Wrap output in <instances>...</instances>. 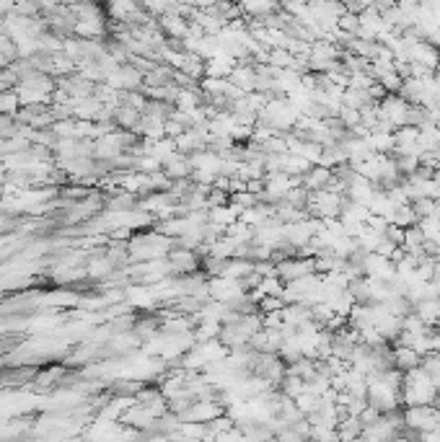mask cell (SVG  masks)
<instances>
[{
  "label": "cell",
  "mask_w": 440,
  "mask_h": 442,
  "mask_svg": "<svg viewBox=\"0 0 440 442\" xmlns=\"http://www.w3.org/2000/svg\"><path fill=\"white\" fill-rule=\"evenodd\" d=\"M438 396V388L430 380V375L417 368V370L404 372V386H402V407H432Z\"/></svg>",
  "instance_id": "obj_1"
},
{
  "label": "cell",
  "mask_w": 440,
  "mask_h": 442,
  "mask_svg": "<svg viewBox=\"0 0 440 442\" xmlns=\"http://www.w3.org/2000/svg\"><path fill=\"white\" fill-rule=\"evenodd\" d=\"M404 416V429L417 434H427L432 429H438L440 425V411L435 407H409L402 409Z\"/></svg>",
  "instance_id": "obj_2"
},
{
  "label": "cell",
  "mask_w": 440,
  "mask_h": 442,
  "mask_svg": "<svg viewBox=\"0 0 440 442\" xmlns=\"http://www.w3.org/2000/svg\"><path fill=\"white\" fill-rule=\"evenodd\" d=\"M277 267V277L285 282V285H290V282H298L303 277H308V274H316V267H313V259H288V262H280L275 264Z\"/></svg>",
  "instance_id": "obj_3"
},
{
  "label": "cell",
  "mask_w": 440,
  "mask_h": 442,
  "mask_svg": "<svg viewBox=\"0 0 440 442\" xmlns=\"http://www.w3.org/2000/svg\"><path fill=\"white\" fill-rule=\"evenodd\" d=\"M363 274H366L368 280L391 282L396 277L394 259H386V256H378V253H368L366 267H363Z\"/></svg>",
  "instance_id": "obj_4"
},
{
  "label": "cell",
  "mask_w": 440,
  "mask_h": 442,
  "mask_svg": "<svg viewBox=\"0 0 440 442\" xmlns=\"http://www.w3.org/2000/svg\"><path fill=\"white\" fill-rule=\"evenodd\" d=\"M412 313L420 318L422 324L427 326V329H435L440 321V298H432V300H422L417 306L412 308Z\"/></svg>",
  "instance_id": "obj_5"
},
{
  "label": "cell",
  "mask_w": 440,
  "mask_h": 442,
  "mask_svg": "<svg viewBox=\"0 0 440 442\" xmlns=\"http://www.w3.org/2000/svg\"><path fill=\"white\" fill-rule=\"evenodd\" d=\"M329 181H331L329 168H324V166H311V171L301 179V187L306 191H324Z\"/></svg>",
  "instance_id": "obj_6"
},
{
  "label": "cell",
  "mask_w": 440,
  "mask_h": 442,
  "mask_svg": "<svg viewBox=\"0 0 440 442\" xmlns=\"http://www.w3.org/2000/svg\"><path fill=\"white\" fill-rule=\"evenodd\" d=\"M420 365L422 360L414 354V349H409V347H394V370L409 372V370H417Z\"/></svg>",
  "instance_id": "obj_7"
},
{
  "label": "cell",
  "mask_w": 440,
  "mask_h": 442,
  "mask_svg": "<svg viewBox=\"0 0 440 442\" xmlns=\"http://www.w3.org/2000/svg\"><path fill=\"white\" fill-rule=\"evenodd\" d=\"M347 292L352 295L355 306H368V303H370V280H368V277H355V280H349Z\"/></svg>",
  "instance_id": "obj_8"
},
{
  "label": "cell",
  "mask_w": 440,
  "mask_h": 442,
  "mask_svg": "<svg viewBox=\"0 0 440 442\" xmlns=\"http://www.w3.org/2000/svg\"><path fill=\"white\" fill-rule=\"evenodd\" d=\"M420 220H417V215H414L412 205H404V207H396L394 210V217H391V226L402 228V230H407V228L417 226Z\"/></svg>",
  "instance_id": "obj_9"
},
{
  "label": "cell",
  "mask_w": 440,
  "mask_h": 442,
  "mask_svg": "<svg viewBox=\"0 0 440 442\" xmlns=\"http://www.w3.org/2000/svg\"><path fill=\"white\" fill-rule=\"evenodd\" d=\"M337 119H340L342 127H345L347 132H352V129H358V127L363 125V119H360V111H358V109H349V106H342L340 114H337Z\"/></svg>",
  "instance_id": "obj_10"
},
{
  "label": "cell",
  "mask_w": 440,
  "mask_h": 442,
  "mask_svg": "<svg viewBox=\"0 0 440 442\" xmlns=\"http://www.w3.org/2000/svg\"><path fill=\"white\" fill-rule=\"evenodd\" d=\"M412 210L417 220H427V217L435 215V202L432 199H417V202H412Z\"/></svg>",
  "instance_id": "obj_11"
},
{
  "label": "cell",
  "mask_w": 440,
  "mask_h": 442,
  "mask_svg": "<svg viewBox=\"0 0 440 442\" xmlns=\"http://www.w3.org/2000/svg\"><path fill=\"white\" fill-rule=\"evenodd\" d=\"M384 238L388 241V244H394V246H399V248H402V244H404V230H402V228H396V226H388V228H386Z\"/></svg>",
  "instance_id": "obj_12"
}]
</instances>
